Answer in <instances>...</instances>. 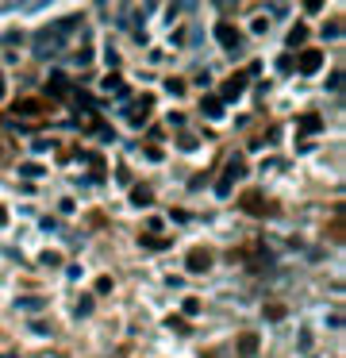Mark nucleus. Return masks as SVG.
<instances>
[{"mask_svg": "<svg viewBox=\"0 0 346 358\" xmlns=\"http://www.w3.org/2000/svg\"><path fill=\"white\" fill-rule=\"evenodd\" d=\"M320 66H323V50H311V46L300 54V62H296V70H300V73H315Z\"/></svg>", "mask_w": 346, "mask_h": 358, "instance_id": "1a4fd4ad", "label": "nucleus"}, {"mask_svg": "<svg viewBox=\"0 0 346 358\" xmlns=\"http://www.w3.org/2000/svg\"><path fill=\"white\" fill-rule=\"evenodd\" d=\"M277 70H281V73H293L296 70V58H293V54H281V58H277Z\"/></svg>", "mask_w": 346, "mask_h": 358, "instance_id": "f3484780", "label": "nucleus"}, {"mask_svg": "<svg viewBox=\"0 0 346 358\" xmlns=\"http://www.w3.org/2000/svg\"><path fill=\"white\" fill-rule=\"evenodd\" d=\"M254 350H258V335H254V332L239 335V354H254Z\"/></svg>", "mask_w": 346, "mask_h": 358, "instance_id": "ddd939ff", "label": "nucleus"}, {"mask_svg": "<svg viewBox=\"0 0 346 358\" xmlns=\"http://www.w3.org/2000/svg\"><path fill=\"white\" fill-rule=\"evenodd\" d=\"M177 147H181V150H192V147H196V139H192V135H181V143H177Z\"/></svg>", "mask_w": 346, "mask_h": 358, "instance_id": "b1692460", "label": "nucleus"}, {"mask_svg": "<svg viewBox=\"0 0 346 358\" xmlns=\"http://www.w3.org/2000/svg\"><path fill=\"white\" fill-rule=\"evenodd\" d=\"M304 39H308V23H296L293 31H289V46H300Z\"/></svg>", "mask_w": 346, "mask_h": 358, "instance_id": "4468645a", "label": "nucleus"}, {"mask_svg": "<svg viewBox=\"0 0 346 358\" xmlns=\"http://www.w3.org/2000/svg\"><path fill=\"white\" fill-rule=\"evenodd\" d=\"M69 93H73V85L66 81V73H50V81H46V96H50V100H66Z\"/></svg>", "mask_w": 346, "mask_h": 358, "instance_id": "423d86ee", "label": "nucleus"}, {"mask_svg": "<svg viewBox=\"0 0 346 358\" xmlns=\"http://www.w3.org/2000/svg\"><path fill=\"white\" fill-rule=\"evenodd\" d=\"M242 170H246V166H242V158L235 154L231 162H227L223 177H219V181H216V192H219V197H227V192H231V185H235V181H239V177H242Z\"/></svg>", "mask_w": 346, "mask_h": 358, "instance_id": "f03ea898", "label": "nucleus"}, {"mask_svg": "<svg viewBox=\"0 0 346 358\" xmlns=\"http://www.w3.org/2000/svg\"><path fill=\"white\" fill-rule=\"evenodd\" d=\"M104 89H120V73H108L104 77Z\"/></svg>", "mask_w": 346, "mask_h": 358, "instance_id": "4be33fe9", "label": "nucleus"}, {"mask_svg": "<svg viewBox=\"0 0 346 358\" xmlns=\"http://www.w3.org/2000/svg\"><path fill=\"white\" fill-rule=\"evenodd\" d=\"M323 35H327V39H338V35H342V27H338V23H327V27H323Z\"/></svg>", "mask_w": 346, "mask_h": 358, "instance_id": "aec40b11", "label": "nucleus"}, {"mask_svg": "<svg viewBox=\"0 0 346 358\" xmlns=\"http://www.w3.org/2000/svg\"><path fill=\"white\" fill-rule=\"evenodd\" d=\"M150 108H154V96H138V100H135V104H131L123 116H127L131 127H142V123H147V116H150Z\"/></svg>", "mask_w": 346, "mask_h": 358, "instance_id": "7ed1b4c3", "label": "nucleus"}, {"mask_svg": "<svg viewBox=\"0 0 346 358\" xmlns=\"http://www.w3.org/2000/svg\"><path fill=\"white\" fill-rule=\"evenodd\" d=\"M250 73H258V66H250ZM250 73H235V77H231V81L223 85V93H219V100H223V104H227V100H235V96L242 93V85L250 81Z\"/></svg>", "mask_w": 346, "mask_h": 358, "instance_id": "0eeeda50", "label": "nucleus"}, {"mask_svg": "<svg viewBox=\"0 0 346 358\" xmlns=\"http://www.w3.org/2000/svg\"><path fill=\"white\" fill-rule=\"evenodd\" d=\"M200 112H204L208 120H219V116H223V100H219L216 93H208L204 100H200Z\"/></svg>", "mask_w": 346, "mask_h": 358, "instance_id": "9b49d317", "label": "nucleus"}, {"mask_svg": "<svg viewBox=\"0 0 346 358\" xmlns=\"http://www.w3.org/2000/svg\"><path fill=\"white\" fill-rule=\"evenodd\" d=\"M169 93L181 96V93H185V81H181V77H169Z\"/></svg>", "mask_w": 346, "mask_h": 358, "instance_id": "412c9836", "label": "nucleus"}, {"mask_svg": "<svg viewBox=\"0 0 346 358\" xmlns=\"http://www.w3.org/2000/svg\"><path fill=\"white\" fill-rule=\"evenodd\" d=\"M0 224H8V212H4V208H0Z\"/></svg>", "mask_w": 346, "mask_h": 358, "instance_id": "393cba45", "label": "nucleus"}, {"mask_svg": "<svg viewBox=\"0 0 346 358\" xmlns=\"http://www.w3.org/2000/svg\"><path fill=\"white\" fill-rule=\"evenodd\" d=\"M320 127H323L320 116H304V120H300V131H320Z\"/></svg>", "mask_w": 346, "mask_h": 358, "instance_id": "dca6fc26", "label": "nucleus"}, {"mask_svg": "<svg viewBox=\"0 0 346 358\" xmlns=\"http://www.w3.org/2000/svg\"><path fill=\"white\" fill-rule=\"evenodd\" d=\"M185 266H189L192 273H204L208 266H212V251H208V246H192L189 258H185Z\"/></svg>", "mask_w": 346, "mask_h": 358, "instance_id": "39448f33", "label": "nucleus"}, {"mask_svg": "<svg viewBox=\"0 0 346 358\" xmlns=\"http://www.w3.org/2000/svg\"><path fill=\"white\" fill-rule=\"evenodd\" d=\"M216 39L227 46V54H239V50H242V35L235 31L231 23H219V27H216Z\"/></svg>", "mask_w": 346, "mask_h": 358, "instance_id": "20e7f679", "label": "nucleus"}, {"mask_svg": "<svg viewBox=\"0 0 346 358\" xmlns=\"http://www.w3.org/2000/svg\"><path fill=\"white\" fill-rule=\"evenodd\" d=\"M242 212H254V216H273V212L266 208V197H262V192H246V197H242Z\"/></svg>", "mask_w": 346, "mask_h": 358, "instance_id": "9d476101", "label": "nucleus"}, {"mask_svg": "<svg viewBox=\"0 0 346 358\" xmlns=\"http://www.w3.org/2000/svg\"><path fill=\"white\" fill-rule=\"evenodd\" d=\"M12 112H16V116H43V112H46V100L23 96V100H16V104H12Z\"/></svg>", "mask_w": 346, "mask_h": 358, "instance_id": "6e6552de", "label": "nucleus"}, {"mask_svg": "<svg viewBox=\"0 0 346 358\" xmlns=\"http://www.w3.org/2000/svg\"><path fill=\"white\" fill-rule=\"evenodd\" d=\"M131 201H135V204H138V208H147V204H150V201H154V192H150V189H147V185H135V189H131Z\"/></svg>", "mask_w": 346, "mask_h": 358, "instance_id": "f8f14e48", "label": "nucleus"}, {"mask_svg": "<svg viewBox=\"0 0 346 358\" xmlns=\"http://www.w3.org/2000/svg\"><path fill=\"white\" fill-rule=\"evenodd\" d=\"M89 166H93V177L100 181V177H104V158L100 154H89Z\"/></svg>", "mask_w": 346, "mask_h": 358, "instance_id": "6ab92c4d", "label": "nucleus"}, {"mask_svg": "<svg viewBox=\"0 0 346 358\" xmlns=\"http://www.w3.org/2000/svg\"><path fill=\"white\" fill-rule=\"evenodd\" d=\"M19 174H23V177H43L46 170L39 166V162H27V166H19Z\"/></svg>", "mask_w": 346, "mask_h": 358, "instance_id": "a211bd4d", "label": "nucleus"}, {"mask_svg": "<svg viewBox=\"0 0 346 358\" xmlns=\"http://www.w3.org/2000/svg\"><path fill=\"white\" fill-rule=\"evenodd\" d=\"M142 246H147V251H154V246H158V251H165V246H169V239H154V235H142Z\"/></svg>", "mask_w": 346, "mask_h": 358, "instance_id": "2eb2a0df", "label": "nucleus"}, {"mask_svg": "<svg viewBox=\"0 0 346 358\" xmlns=\"http://www.w3.org/2000/svg\"><path fill=\"white\" fill-rule=\"evenodd\" d=\"M73 27H77V16H66V19H58V23L43 27V31H35V39H31L35 54H39V58H50L54 50H62V39H66Z\"/></svg>", "mask_w": 346, "mask_h": 358, "instance_id": "f257e3e1", "label": "nucleus"}, {"mask_svg": "<svg viewBox=\"0 0 346 358\" xmlns=\"http://www.w3.org/2000/svg\"><path fill=\"white\" fill-rule=\"evenodd\" d=\"M266 316H269V320H281V316H285V308H277V305H269V308H266Z\"/></svg>", "mask_w": 346, "mask_h": 358, "instance_id": "5701e85b", "label": "nucleus"}]
</instances>
